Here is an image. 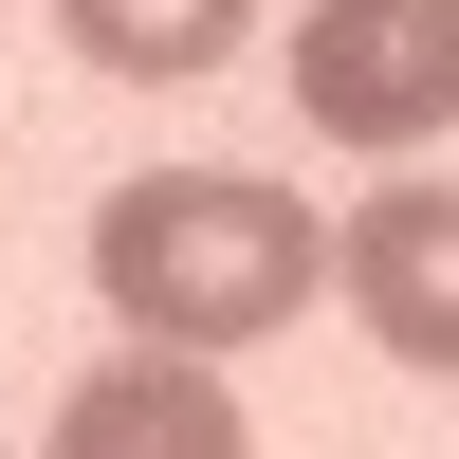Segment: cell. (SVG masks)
Returning a JSON list of instances; mask_svg holds the SVG:
<instances>
[{"mask_svg": "<svg viewBox=\"0 0 459 459\" xmlns=\"http://www.w3.org/2000/svg\"><path fill=\"white\" fill-rule=\"evenodd\" d=\"M37 459H257V423H239V386H221L203 350H110L92 386L56 404Z\"/></svg>", "mask_w": 459, "mask_h": 459, "instance_id": "4", "label": "cell"}, {"mask_svg": "<svg viewBox=\"0 0 459 459\" xmlns=\"http://www.w3.org/2000/svg\"><path fill=\"white\" fill-rule=\"evenodd\" d=\"M313 276H331L313 203L257 184V166H147V184L92 203V294L129 313V350H203L221 368V350L313 313Z\"/></svg>", "mask_w": 459, "mask_h": 459, "instance_id": "1", "label": "cell"}, {"mask_svg": "<svg viewBox=\"0 0 459 459\" xmlns=\"http://www.w3.org/2000/svg\"><path fill=\"white\" fill-rule=\"evenodd\" d=\"M56 37L92 74H221L257 37V0H56Z\"/></svg>", "mask_w": 459, "mask_h": 459, "instance_id": "5", "label": "cell"}, {"mask_svg": "<svg viewBox=\"0 0 459 459\" xmlns=\"http://www.w3.org/2000/svg\"><path fill=\"white\" fill-rule=\"evenodd\" d=\"M331 276H350V313L386 331L404 368L459 386V184H368L350 239H331Z\"/></svg>", "mask_w": 459, "mask_h": 459, "instance_id": "3", "label": "cell"}, {"mask_svg": "<svg viewBox=\"0 0 459 459\" xmlns=\"http://www.w3.org/2000/svg\"><path fill=\"white\" fill-rule=\"evenodd\" d=\"M294 110H313L331 147L459 129V0H313V19H294Z\"/></svg>", "mask_w": 459, "mask_h": 459, "instance_id": "2", "label": "cell"}]
</instances>
